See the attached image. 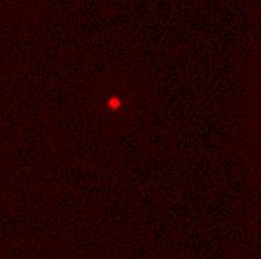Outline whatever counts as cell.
<instances>
[{"label": "cell", "mask_w": 261, "mask_h": 259, "mask_svg": "<svg viewBox=\"0 0 261 259\" xmlns=\"http://www.w3.org/2000/svg\"><path fill=\"white\" fill-rule=\"evenodd\" d=\"M105 106H107L108 112H117L122 108V99L117 95H111V96H108Z\"/></svg>", "instance_id": "cell-1"}]
</instances>
